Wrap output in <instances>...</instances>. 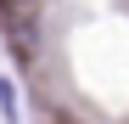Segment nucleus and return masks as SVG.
<instances>
[{"instance_id": "f257e3e1", "label": "nucleus", "mask_w": 129, "mask_h": 124, "mask_svg": "<svg viewBox=\"0 0 129 124\" xmlns=\"http://www.w3.org/2000/svg\"><path fill=\"white\" fill-rule=\"evenodd\" d=\"M0 6H17V0H0Z\"/></svg>"}]
</instances>
